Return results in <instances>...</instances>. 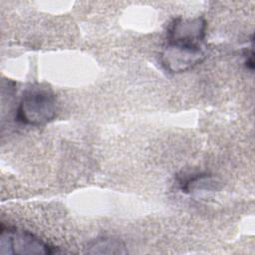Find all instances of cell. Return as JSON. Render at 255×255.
<instances>
[{"instance_id": "obj_1", "label": "cell", "mask_w": 255, "mask_h": 255, "mask_svg": "<svg viewBox=\"0 0 255 255\" xmlns=\"http://www.w3.org/2000/svg\"><path fill=\"white\" fill-rule=\"evenodd\" d=\"M57 112V98L51 90L42 87H31L24 92L19 102L16 119L26 126L39 127L53 121Z\"/></svg>"}, {"instance_id": "obj_2", "label": "cell", "mask_w": 255, "mask_h": 255, "mask_svg": "<svg viewBox=\"0 0 255 255\" xmlns=\"http://www.w3.org/2000/svg\"><path fill=\"white\" fill-rule=\"evenodd\" d=\"M0 253L57 254L61 253V251L30 231L2 224L0 231Z\"/></svg>"}, {"instance_id": "obj_3", "label": "cell", "mask_w": 255, "mask_h": 255, "mask_svg": "<svg viewBox=\"0 0 255 255\" xmlns=\"http://www.w3.org/2000/svg\"><path fill=\"white\" fill-rule=\"evenodd\" d=\"M205 51L206 47L165 42L159 56L160 63L169 73H183L201 63Z\"/></svg>"}, {"instance_id": "obj_4", "label": "cell", "mask_w": 255, "mask_h": 255, "mask_svg": "<svg viewBox=\"0 0 255 255\" xmlns=\"http://www.w3.org/2000/svg\"><path fill=\"white\" fill-rule=\"evenodd\" d=\"M206 21L202 17L174 18L167 27L166 41L206 46Z\"/></svg>"}, {"instance_id": "obj_5", "label": "cell", "mask_w": 255, "mask_h": 255, "mask_svg": "<svg viewBox=\"0 0 255 255\" xmlns=\"http://www.w3.org/2000/svg\"><path fill=\"white\" fill-rule=\"evenodd\" d=\"M88 252L100 254H122L127 253V250L120 240L111 237H102L97 238L90 243Z\"/></svg>"}]
</instances>
